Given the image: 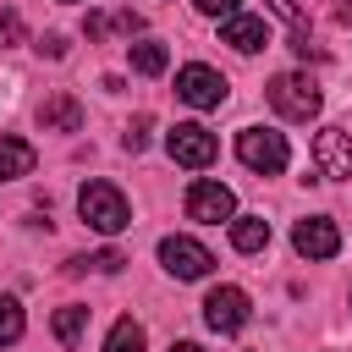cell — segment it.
<instances>
[{
    "mask_svg": "<svg viewBox=\"0 0 352 352\" xmlns=\"http://www.w3.org/2000/svg\"><path fill=\"white\" fill-rule=\"evenodd\" d=\"M236 160H242L248 170H258V176H280L286 160H292V148H286V138L270 132V126H242V132H236Z\"/></svg>",
    "mask_w": 352,
    "mask_h": 352,
    "instance_id": "obj_3",
    "label": "cell"
},
{
    "mask_svg": "<svg viewBox=\"0 0 352 352\" xmlns=\"http://www.w3.org/2000/svg\"><path fill=\"white\" fill-rule=\"evenodd\" d=\"M126 60H132V72H143V77H160V72L170 66V50H165L160 38H138V44H126Z\"/></svg>",
    "mask_w": 352,
    "mask_h": 352,
    "instance_id": "obj_14",
    "label": "cell"
},
{
    "mask_svg": "<svg viewBox=\"0 0 352 352\" xmlns=\"http://www.w3.org/2000/svg\"><path fill=\"white\" fill-rule=\"evenodd\" d=\"M6 44H22V16L16 11H0V50Z\"/></svg>",
    "mask_w": 352,
    "mask_h": 352,
    "instance_id": "obj_21",
    "label": "cell"
},
{
    "mask_svg": "<svg viewBox=\"0 0 352 352\" xmlns=\"http://www.w3.org/2000/svg\"><path fill=\"white\" fill-rule=\"evenodd\" d=\"M82 330H88V308H82V302L55 308V336H60V346H77V341H82Z\"/></svg>",
    "mask_w": 352,
    "mask_h": 352,
    "instance_id": "obj_17",
    "label": "cell"
},
{
    "mask_svg": "<svg viewBox=\"0 0 352 352\" xmlns=\"http://www.w3.org/2000/svg\"><path fill=\"white\" fill-rule=\"evenodd\" d=\"M38 126H44V132H77V126H82V104H77L72 94H50V99L38 104Z\"/></svg>",
    "mask_w": 352,
    "mask_h": 352,
    "instance_id": "obj_12",
    "label": "cell"
},
{
    "mask_svg": "<svg viewBox=\"0 0 352 352\" xmlns=\"http://www.w3.org/2000/svg\"><path fill=\"white\" fill-rule=\"evenodd\" d=\"M33 143H22V138H0V182H16V176H28L33 170Z\"/></svg>",
    "mask_w": 352,
    "mask_h": 352,
    "instance_id": "obj_15",
    "label": "cell"
},
{
    "mask_svg": "<svg viewBox=\"0 0 352 352\" xmlns=\"http://www.w3.org/2000/svg\"><path fill=\"white\" fill-rule=\"evenodd\" d=\"M220 38H226L231 50H242V55H253V50H264V44H270V28H264V16H248V11H231V16H220Z\"/></svg>",
    "mask_w": 352,
    "mask_h": 352,
    "instance_id": "obj_11",
    "label": "cell"
},
{
    "mask_svg": "<svg viewBox=\"0 0 352 352\" xmlns=\"http://www.w3.org/2000/svg\"><path fill=\"white\" fill-rule=\"evenodd\" d=\"M236 214V192L226 182H192L187 187V220H204V226H220Z\"/></svg>",
    "mask_w": 352,
    "mask_h": 352,
    "instance_id": "obj_8",
    "label": "cell"
},
{
    "mask_svg": "<svg viewBox=\"0 0 352 352\" xmlns=\"http://www.w3.org/2000/svg\"><path fill=\"white\" fill-rule=\"evenodd\" d=\"M148 132H154V121H148V116H132V121H126V132H121V143L138 154V148L148 143Z\"/></svg>",
    "mask_w": 352,
    "mask_h": 352,
    "instance_id": "obj_20",
    "label": "cell"
},
{
    "mask_svg": "<svg viewBox=\"0 0 352 352\" xmlns=\"http://www.w3.org/2000/svg\"><path fill=\"white\" fill-rule=\"evenodd\" d=\"M176 99L182 104H192V110H220L226 104V77L214 72V66H182L176 72Z\"/></svg>",
    "mask_w": 352,
    "mask_h": 352,
    "instance_id": "obj_5",
    "label": "cell"
},
{
    "mask_svg": "<svg viewBox=\"0 0 352 352\" xmlns=\"http://www.w3.org/2000/svg\"><path fill=\"white\" fill-rule=\"evenodd\" d=\"M226 226H231V248L236 253H264L270 248V220L264 214H231Z\"/></svg>",
    "mask_w": 352,
    "mask_h": 352,
    "instance_id": "obj_13",
    "label": "cell"
},
{
    "mask_svg": "<svg viewBox=\"0 0 352 352\" xmlns=\"http://www.w3.org/2000/svg\"><path fill=\"white\" fill-rule=\"evenodd\" d=\"M314 160H319V170H324L330 182H346V176H352V132L324 126V132L314 138Z\"/></svg>",
    "mask_w": 352,
    "mask_h": 352,
    "instance_id": "obj_10",
    "label": "cell"
},
{
    "mask_svg": "<svg viewBox=\"0 0 352 352\" xmlns=\"http://www.w3.org/2000/svg\"><path fill=\"white\" fill-rule=\"evenodd\" d=\"M170 352H204V346H198V341H176Z\"/></svg>",
    "mask_w": 352,
    "mask_h": 352,
    "instance_id": "obj_24",
    "label": "cell"
},
{
    "mask_svg": "<svg viewBox=\"0 0 352 352\" xmlns=\"http://www.w3.org/2000/svg\"><path fill=\"white\" fill-rule=\"evenodd\" d=\"M165 148H170V160L187 165V170H204V165H214V154H220L214 132L198 126V121H176V126L165 132Z\"/></svg>",
    "mask_w": 352,
    "mask_h": 352,
    "instance_id": "obj_4",
    "label": "cell"
},
{
    "mask_svg": "<svg viewBox=\"0 0 352 352\" xmlns=\"http://www.w3.org/2000/svg\"><path fill=\"white\" fill-rule=\"evenodd\" d=\"M77 214H82L94 231H104V236H116V231L132 226V209H126L121 187H110V182H88V187L77 192Z\"/></svg>",
    "mask_w": 352,
    "mask_h": 352,
    "instance_id": "obj_1",
    "label": "cell"
},
{
    "mask_svg": "<svg viewBox=\"0 0 352 352\" xmlns=\"http://www.w3.org/2000/svg\"><path fill=\"white\" fill-rule=\"evenodd\" d=\"M160 264H165L176 280H204V275L214 270V253H209L204 242H192V236H165V242H160Z\"/></svg>",
    "mask_w": 352,
    "mask_h": 352,
    "instance_id": "obj_7",
    "label": "cell"
},
{
    "mask_svg": "<svg viewBox=\"0 0 352 352\" xmlns=\"http://www.w3.org/2000/svg\"><path fill=\"white\" fill-rule=\"evenodd\" d=\"M248 319H253V302H248V292H242V286H214V292L204 297V324H209V330L236 336Z\"/></svg>",
    "mask_w": 352,
    "mask_h": 352,
    "instance_id": "obj_6",
    "label": "cell"
},
{
    "mask_svg": "<svg viewBox=\"0 0 352 352\" xmlns=\"http://www.w3.org/2000/svg\"><path fill=\"white\" fill-rule=\"evenodd\" d=\"M192 6H198L204 16H231V11L242 6V0H192Z\"/></svg>",
    "mask_w": 352,
    "mask_h": 352,
    "instance_id": "obj_22",
    "label": "cell"
},
{
    "mask_svg": "<svg viewBox=\"0 0 352 352\" xmlns=\"http://www.w3.org/2000/svg\"><path fill=\"white\" fill-rule=\"evenodd\" d=\"M38 55L60 60V55H66V38H60V33H44V38H38Z\"/></svg>",
    "mask_w": 352,
    "mask_h": 352,
    "instance_id": "obj_23",
    "label": "cell"
},
{
    "mask_svg": "<svg viewBox=\"0 0 352 352\" xmlns=\"http://www.w3.org/2000/svg\"><path fill=\"white\" fill-rule=\"evenodd\" d=\"M143 346H148V336H143L138 319H116L110 336H104V352H143Z\"/></svg>",
    "mask_w": 352,
    "mask_h": 352,
    "instance_id": "obj_18",
    "label": "cell"
},
{
    "mask_svg": "<svg viewBox=\"0 0 352 352\" xmlns=\"http://www.w3.org/2000/svg\"><path fill=\"white\" fill-rule=\"evenodd\" d=\"M22 324H28V319H22V302H16V297H0V346H11V341L22 336Z\"/></svg>",
    "mask_w": 352,
    "mask_h": 352,
    "instance_id": "obj_19",
    "label": "cell"
},
{
    "mask_svg": "<svg viewBox=\"0 0 352 352\" xmlns=\"http://www.w3.org/2000/svg\"><path fill=\"white\" fill-rule=\"evenodd\" d=\"M292 248H297L302 258H336V253H341V231H336V220L308 214V220L292 226Z\"/></svg>",
    "mask_w": 352,
    "mask_h": 352,
    "instance_id": "obj_9",
    "label": "cell"
},
{
    "mask_svg": "<svg viewBox=\"0 0 352 352\" xmlns=\"http://www.w3.org/2000/svg\"><path fill=\"white\" fill-rule=\"evenodd\" d=\"M143 22L132 16V11H88L82 16V33L88 38H104V33H138Z\"/></svg>",
    "mask_w": 352,
    "mask_h": 352,
    "instance_id": "obj_16",
    "label": "cell"
},
{
    "mask_svg": "<svg viewBox=\"0 0 352 352\" xmlns=\"http://www.w3.org/2000/svg\"><path fill=\"white\" fill-rule=\"evenodd\" d=\"M270 104H275V116H286V121H314L319 104H324V94H319V82H314L308 72H280V77L270 82Z\"/></svg>",
    "mask_w": 352,
    "mask_h": 352,
    "instance_id": "obj_2",
    "label": "cell"
}]
</instances>
